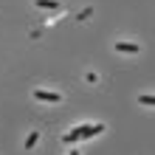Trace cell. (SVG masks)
<instances>
[{
  "instance_id": "3",
  "label": "cell",
  "mask_w": 155,
  "mask_h": 155,
  "mask_svg": "<svg viewBox=\"0 0 155 155\" xmlns=\"http://www.w3.org/2000/svg\"><path fill=\"white\" fill-rule=\"evenodd\" d=\"M113 48H116L118 54H138V48H141V45H135V42H127V40H121V42H116Z\"/></svg>"
},
{
  "instance_id": "6",
  "label": "cell",
  "mask_w": 155,
  "mask_h": 155,
  "mask_svg": "<svg viewBox=\"0 0 155 155\" xmlns=\"http://www.w3.org/2000/svg\"><path fill=\"white\" fill-rule=\"evenodd\" d=\"M138 104H147V107H155V96H150V93H141V96H138Z\"/></svg>"
},
{
  "instance_id": "7",
  "label": "cell",
  "mask_w": 155,
  "mask_h": 155,
  "mask_svg": "<svg viewBox=\"0 0 155 155\" xmlns=\"http://www.w3.org/2000/svg\"><path fill=\"white\" fill-rule=\"evenodd\" d=\"M90 14H93V8H90V6H87V8H82V12L76 14V20H87V17H90Z\"/></svg>"
},
{
  "instance_id": "5",
  "label": "cell",
  "mask_w": 155,
  "mask_h": 155,
  "mask_svg": "<svg viewBox=\"0 0 155 155\" xmlns=\"http://www.w3.org/2000/svg\"><path fill=\"white\" fill-rule=\"evenodd\" d=\"M40 141V130H31L28 138H25V150H34V144Z\"/></svg>"
},
{
  "instance_id": "2",
  "label": "cell",
  "mask_w": 155,
  "mask_h": 155,
  "mask_svg": "<svg viewBox=\"0 0 155 155\" xmlns=\"http://www.w3.org/2000/svg\"><path fill=\"white\" fill-rule=\"evenodd\" d=\"M34 99L37 102H48V104H59L62 102V93H57V90H34Z\"/></svg>"
},
{
  "instance_id": "4",
  "label": "cell",
  "mask_w": 155,
  "mask_h": 155,
  "mask_svg": "<svg viewBox=\"0 0 155 155\" xmlns=\"http://www.w3.org/2000/svg\"><path fill=\"white\" fill-rule=\"evenodd\" d=\"M34 6H37V8H51V12H59V8H62L59 0H34Z\"/></svg>"
},
{
  "instance_id": "8",
  "label": "cell",
  "mask_w": 155,
  "mask_h": 155,
  "mask_svg": "<svg viewBox=\"0 0 155 155\" xmlns=\"http://www.w3.org/2000/svg\"><path fill=\"white\" fill-rule=\"evenodd\" d=\"M71 155H79V152H71Z\"/></svg>"
},
{
  "instance_id": "1",
  "label": "cell",
  "mask_w": 155,
  "mask_h": 155,
  "mask_svg": "<svg viewBox=\"0 0 155 155\" xmlns=\"http://www.w3.org/2000/svg\"><path fill=\"white\" fill-rule=\"evenodd\" d=\"M99 133H104V124H79L68 135H62V141H65V144H74V141L90 138V135H99Z\"/></svg>"
}]
</instances>
